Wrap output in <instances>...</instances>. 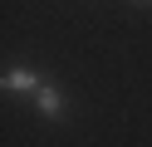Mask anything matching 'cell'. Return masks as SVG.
Wrapping results in <instances>:
<instances>
[{"mask_svg":"<svg viewBox=\"0 0 152 147\" xmlns=\"http://www.w3.org/2000/svg\"><path fill=\"white\" fill-rule=\"evenodd\" d=\"M39 83H44V78L34 74V69H25V64L5 69V93H39Z\"/></svg>","mask_w":152,"mask_h":147,"instance_id":"cell-1","label":"cell"},{"mask_svg":"<svg viewBox=\"0 0 152 147\" xmlns=\"http://www.w3.org/2000/svg\"><path fill=\"white\" fill-rule=\"evenodd\" d=\"M34 108H39L44 118H54V123H59V118L69 113V108H64V93H59L54 83H39V93H34Z\"/></svg>","mask_w":152,"mask_h":147,"instance_id":"cell-2","label":"cell"}]
</instances>
